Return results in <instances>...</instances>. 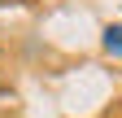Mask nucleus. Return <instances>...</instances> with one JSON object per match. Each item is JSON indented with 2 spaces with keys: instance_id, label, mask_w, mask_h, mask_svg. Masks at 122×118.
Returning <instances> with one entry per match:
<instances>
[{
  "instance_id": "f257e3e1",
  "label": "nucleus",
  "mask_w": 122,
  "mask_h": 118,
  "mask_svg": "<svg viewBox=\"0 0 122 118\" xmlns=\"http://www.w3.org/2000/svg\"><path fill=\"white\" fill-rule=\"evenodd\" d=\"M105 53L109 57H122V22H113V26H105Z\"/></svg>"
},
{
  "instance_id": "f03ea898",
  "label": "nucleus",
  "mask_w": 122,
  "mask_h": 118,
  "mask_svg": "<svg viewBox=\"0 0 122 118\" xmlns=\"http://www.w3.org/2000/svg\"><path fill=\"white\" fill-rule=\"evenodd\" d=\"M0 5H9V0H0Z\"/></svg>"
}]
</instances>
